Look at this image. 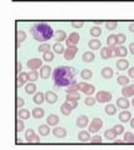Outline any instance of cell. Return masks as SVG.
Instances as JSON below:
<instances>
[{
    "mask_svg": "<svg viewBox=\"0 0 134 150\" xmlns=\"http://www.w3.org/2000/svg\"><path fill=\"white\" fill-rule=\"evenodd\" d=\"M75 69L70 67H57L53 70V81L57 88H68L75 81Z\"/></svg>",
    "mask_w": 134,
    "mask_h": 150,
    "instance_id": "cell-1",
    "label": "cell"
},
{
    "mask_svg": "<svg viewBox=\"0 0 134 150\" xmlns=\"http://www.w3.org/2000/svg\"><path fill=\"white\" fill-rule=\"evenodd\" d=\"M31 35L36 41L44 43V41L50 40L54 36V30L47 23H36L31 26Z\"/></svg>",
    "mask_w": 134,
    "mask_h": 150,
    "instance_id": "cell-2",
    "label": "cell"
},
{
    "mask_svg": "<svg viewBox=\"0 0 134 150\" xmlns=\"http://www.w3.org/2000/svg\"><path fill=\"white\" fill-rule=\"evenodd\" d=\"M103 125H104V123L100 118H94L89 125V133H98V131L103 128Z\"/></svg>",
    "mask_w": 134,
    "mask_h": 150,
    "instance_id": "cell-3",
    "label": "cell"
},
{
    "mask_svg": "<svg viewBox=\"0 0 134 150\" xmlns=\"http://www.w3.org/2000/svg\"><path fill=\"white\" fill-rule=\"evenodd\" d=\"M78 89L82 90L84 94H86V95H91L95 91L94 85H90V84H86V83H78Z\"/></svg>",
    "mask_w": 134,
    "mask_h": 150,
    "instance_id": "cell-4",
    "label": "cell"
},
{
    "mask_svg": "<svg viewBox=\"0 0 134 150\" xmlns=\"http://www.w3.org/2000/svg\"><path fill=\"white\" fill-rule=\"evenodd\" d=\"M77 53H78V48L75 45H68V48L64 51V58H65V60H73Z\"/></svg>",
    "mask_w": 134,
    "mask_h": 150,
    "instance_id": "cell-5",
    "label": "cell"
},
{
    "mask_svg": "<svg viewBox=\"0 0 134 150\" xmlns=\"http://www.w3.org/2000/svg\"><path fill=\"white\" fill-rule=\"evenodd\" d=\"M112 93H109V91H99L98 94H96V96H95V99L98 103H108L112 100Z\"/></svg>",
    "mask_w": 134,
    "mask_h": 150,
    "instance_id": "cell-6",
    "label": "cell"
},
{
    "mask_svg": "<svg viewBox=\"0 0 134 150\" xmlns=\"http://www.w3.org/2000/svg\"><path fill=\"white\" fill-rule=\"evenodd\" d=\"M28 68H29L30 70H36V69H39L43 67V60H40L38 58H34V59H30V60H28Z\"/></svg>",
    "mask_w": 134,
    "mask_h": 150,
    "instance_id": "cell-7",
    "label": "cell"
},
{
    "mask_svg": "<svg viewBox=\"0 0 134 150\" xmlns=\"http://www.w3.org/2000/svg\"><path fill=\"white\" fill-rule=\"evenodd\" d=\"M113 54L114 56H119V58H125L128 54L127 48H124L123 45H115L113 48Z\"/></svg>",
    "mask_w": 134,
    "mask_h": 150,
    "instance_id": "cell-8",
    "label": "cell"
},
{
    "mask_svg": "<svg viewBox=\"0 0 134 150\" xmlns=\"http://www.w3.org/2000/svg\"><path fill=\"white\" fill-rule=\"evenodd\" d=\"M25 139L29 143H39L40 142V138L34 133L33 129H29V130L25 131Z\"/></svg>",
    "mask_w": 134,
    "mask_h": 150,
    "instance_id": "cell-9",
    "label": "cell"
},
{
    "mask_svg": "<svg viewBox=\"0 0 134 150\" xmlns=\"http://www.w3.org/2000/svg\"><path fill=\"white\" fill-rule=\"evenodd\" d=\"M79 40H80V36L78 33H72L70 35H69L67 38V45H77L78 43H79Z\"/></svg>",
    "mask_w": 134,
    "mask_h": 150,
    "instance_id": "cell-10",
    "label": "cell"
},
{
    "mask_svg": "<svg viewBox=\"0 0 134 150\" xmlns=\"http://www.w3.org/2000/svg\"><path fill=\"white\" fill-rule=\"evenodd\" d=\"M16 84H18V88H21L24 84L29 80V74H26L24 71H21L20 74H18V79H16Z\"/></svg>",
    "mask_w": 134,
    "mask_h": 150,
    "instance_id": "cell-11",
    "label": "cell"
},
{
    "mask_svg": "<svg viewBox=\"0 0 134 150\" xmlns=\"http://www.w3.org/2000/svg\"><path fill=\"white\" fill-rule=\"evenodd\" d=\"M89 124V118H88L86 115H80V116H78V119H77V126L78 128H85V126Z\"/></svg>",
    "mask_w": 134,
    "mask_h": 150,
    "instance_id": "cell-12",
    "label": "cell"
},
{
    "mask_svg": "<svg viewBox=\"0 0 134 150\" xmlns=\"http://www.w3.org/2000/svg\"><path fill=\"white\" fill-rule=\"evenodd\" d=\"M100 56L103 59H110L112 56H114L113 54V48H110V46H107V48H103L100 50Z\"/></svg>",
    "mask_w": 134,
    "mask_h": 150,
    "instance_id": "cell-13",
    "label": "cell"
},
{
    "mask_svg": "<svg viewBox=\"0 0 134 150\" xmlns=\"http://www.w3.org/2000/svg\"><path fill=\"white\" fill-rule=\"evenodd\" d=\"M122 94H123V96H125V98L134 96V84H132V85H125V86H124L123 90H122Z\"/></svg>",
    "mask_w": 134,
    "mask_h": 150,
    "instance_id": "cell-14",
    "label": "cell"
},
{
    "mask_svg": "<svg viewBox=\"0 0 134 150\" xmlns=\"http://www.w3.org/2000/svg\"><path fill=\"white\" fill-rule=\"evenodd\" d=\"M129 105H130V103H129V100L127 99L125 96H124V98H119V99L117 100V106L121 108V109H123V110L128 109Z\"/></svg>",
    "mask_w": 134,
    "mask_h": 150,
    "instance_id": "cell-15",
    "label": "cell"
},
{
    "mask_svg": "<svg viewBox=\"0 0 134 150\" xmlns=\"http://www.w3.org/2000/svg\"><path fill=\"white\" fill-rule=\"evenodd\" d=\"M53 135L55 138H65L67 137V130L64 128H59V126H57V128L53 129Z\"/></svg>",
    "mask_w": 134,
    "mask_h": 150,
    "instance_id": "cell-16",
    "label": "cell"
},
{
    "mask_svg": "<svg viewBox=\"0 0 134 150\" xmlns=\"http://www.w3.org/2000/svg\"><path fill=\"white\" fill-rule=\"evenodd\" d=\"M45 100H47L49 104H55L58 100V95L53 91H47L45 93Z\"/></svg>",
    "mask_w": 134,
    "mask_h": 150,
    "instance_id": "cell-17",
    "label": "cell"
},
{
    "mask_svg": "<svg viewBox=\"0 0 134 150\" xmlns=\"http://www.w3.org/2000/svg\"><path fill=\"white\" fill-rule=\"evenodd\" d=\"M130 119H132V114H130V111H128V110H124L119 114V120H121L122 123H128V121H130Z\"/></svg>",
    "mask_w": 134,
    "mask_h": 150,
    "instance_id": "cell-18",
    "label": "cell"
},
{
    "mask_svg": "<svg viewBox=\"0 0 134 150\" xmlns=\"http://www.w3.org/2000/svg\"><path fill=\"white\" fill-rule=\"evenodd\" d=\"M60 111H62V114L67 115V116L72 114V111H73V108H72V105H70V104H69V101L64 103V104L60 106Z\"/></svg>",
    "mask_w": 134,
    "mask_h": 150,
    "instance_id": "cell-19",
    "label": "cell"
},
{
    "mask_svg": "<svg viewBox=\"0 0 134 150\" xmlns=\"http://www.w3.org/2000/svg\"><path fill=\"white\" fill-rule=\"evenodd\" d=\"M50 74H52V69H50V67H48V65L40 68V78L48 79L50 76Z\"/></svg>",
    "mask_w": 134,
    "mask_h": 150,
    "instance_id": "cell-20",
    "label": "cell"
},
{
    "mask_svg": "<svg viewBox=\"0 0 134 150\" xmlns=\"http://www.w3.org/2000/svg\"><path fill=\"white\" fill-rule=\"evenodd\" d=\"M113 75H114V71L110 67H105V68H103V70H101V76L104 79H110Z\"/></svg>",
    "mask_w": 134,
    "mask_h": 150,
    "instance_id": "cell-21",
    "label": "cell"
},
{
    "mask_svg": "<svg viewBox=\"0 0 134 150\" xmlns=\"http://www.w3.org/2000/svg\"><path fill=\"white\" fill-rule=\"evenodd\" d=\"M94 59H95V55L93 51H85L83 54V62L84 63H91V62H94Z\"/></svg>",
    "mask_w": 134,
    "mask_h": 150,
    "instance_id": "cell-22",
    "label": "cell"
},
{
    "mask_svg": "<svg viewBox=\"0 0 134 150\" xmlns=\"http://www.w3.org/2000/svg\"><path fill=\"white\" fill-rule=\"evenodd\" d=\"M47 123H48V125H50V126L58 125V123H59V116L55 115V114H50L48 118H47Z\"/></svg>",
    "mask_w": 134,
    "mask_h": 150,
    "instance_id": "cell-23",
    "label": "cell"
},
{
    "mask_svg": "<svg viewBox=\"0 0 134 150\" xmlns=\"http://www.w3.org/2000/svg\"><path fill=\"white\" fill-rule=\"evenodd\" d=\"M33 100H34L35 104H38V105L43 104V103L45 101V94H43V93H35Z\"/></svg>",
    "mask_w": 134,
    "mask_h": 150,
    "instance_id": "cell-24",
    "label": "cell"
},
{
    "mask_svg": "<svg viewBox=\"0 0 134 150\" xmlns=\"http://www.w3.org/2000/svg\"><path fill=\"white\" fill-rule=\"evenodd\" d=\"M78 139L80 140V142H90V133L86 130H83L80 131L79 134H78Z\"/></svg>",
    "mask_w": 134,
    "mask_h": 150,
    "instance_id": "cell-25",
    "label": "cell"
},
{
    "mask_svg": "<svg viewBox=\"0 0 134 150\" xmlns=\"http://www.w3.org/2000/svg\"><path fill=\"white\" fill-rule=\"evenodd\" d=\"M45 114V110L41 109V108H35V109H33V112H31V115H33V118L35 119H41Z\"/></svg>",
    "mask_w": 134,
    "mask_h": 150,
    "instance_id": "cell-26",
    "label": "cell"
},
{
    "mask_svg": "<svg viewBox=\"0 0 134 150\" xmlns=\"http://www.w3.org/2000/svg\"><path fill=\"white\" fill-rule=\"evenodd\" d=\"M117 68H118V70H127L128 68H129V63H128V60H125V59H121V60H118L117 62Z\"/></svg>",
    "mask_w": 134,
    "mask_h": 150,
    "instance_id": "cell-27",
    "label": "cell"
},
{
    "mask_svg": "<svg viewBox=\"0 0 134 150\" xmlns=\"http://www.w3.org/2000/svg\"><path fill=\"white\" fill-rule=\"evenodd\" d=\"M54 38L57 41H60L62 43L63 40L67 39V34H65V31H63V30H57L54 33Z\"/></svg>",
    "mask_w": 134,
    "mask_h": 150,
    "instance_id": "cell-28",
    "label": "cell"
},
{
    "mask_svg": "<svg viewBox=\"0 0 134 150\" xmlns=\"http://www.w3.org/2000/svg\"><path fill=\"white\" fill-rule=\"evenodd\" d=\"M100 46H101V43H100V40H96V38H94V39H91L89 41L90 50H98V49H100Z\"/></svg>",
    "mask_w": 134,
    "mask_h": 150,
    "instance_id": "cell-29",
    "label": "cell"
},
{
    "mask_svg": "<svg viewBox=\"0 0 134 150\" xmlns=\"http://www.w3.org/2000/svg\"><path fill=\"white\" fill-rule=\"evenodd\" d=\"M53 50H54V53H57V54H64V51H65L64 45L60 43V41H57V43L53 45Z\"/></svg>",
    "mask_w": 134,
    "mask_h": 150,
    "instance_id": "cell-30",
    "label": "cell"
},
{
    "mask_svg": "<svg viewBox=\"0 0 134 150\" xmlns=\"http://www.w3.org/2000/svg\"><path fill=\"white\" fill-rule=\"evenodd\" d=\"M117 131L114 130V128L113 129H108V130H105V133H104V137L107 138L108 140H114L115 138H117Z\"/></svg>",
    "mask_w": 134,
    "mask_h": 150,
    "instance_id": "cell-31",
    "label": "cell"
},
{
    "mask_svg": "<svg viewBox=\"0 0 134 150\" xmlns=\"http://www.w3.org/2000/svg\"><path fill=\"white\" fill-rule=\"evenodd\" d=\"M80 99V94L78 91H70V93H67V101H70V100H79Z\"/></svg>",
    "mask_w": 134,
    "mask_h": 150,
    "instance_id": "cell-32",
    "label": "cell"
},
{
    "mask_svg": "<svg viewBox=\"0 0 134 150\" xmlns=\"http://www.w3.org/2000/svg\"><path fill=\"white\" fill-rule=\"evenodd\" d=\"M35 91H36V85L34 83H29L25 86V93L28 95H33V94H35Z\"/></svg>",
    "mask_w": 134,
    "mask_h": 150,
    "instance_id": "cell-33",
    "label": "cell"
},
{
    "mask_svg": "<svg viewBox=\"0 0 134 150\" xmlns=\"http://www.w3.org/2000/svg\"><path fill=\"white\" fill-rule=\"evenodd\" d=\"M107 44L110 48H114L115 45H118V40H117V35H109L107 38Z\"/></svg>",
    "mask_w": 134,
    "mask_h": 150,
    "instance_id": "cell-34",
    "label": "cell"
},
{
    "mask_svg": "<svg viewBox=\"0 0 134 150\" xmlns=\"http://www.w3.org/2000/svg\"><path fill=\"white\" fill-rule=\"evenodd\" d=\"M18 115H19L20 119L26 120V119L30 118V111L26 110V109H19V111H18Z\"/></svg>",
    "mask_w": 134,
    "mask_h": 150,
    "instance_id": "cell-35",
    "label": "cell"
},
{
    "mask_svg": "<svg viewBox=\"0 0 134 150\" xmlns=\"http://www.w3.org/2000/svg\"><path fill=\"white\" fill-rule=\"evenodd\" d=\"M38 130H39V134L41 135V137H47V135L50 133L49 125H40Z\"/></svg>",
    "mask_w": 134,
    "mask_h": 150,
    "instance_id": "cell-36",
    "label": "cell"
},
{
    "mask_svg": "<svg viewBox=\"0 0 134 150\" xmlns=\"http://www.w3.org/2000/svg\"><path fill=\"white\" fill-rule=\"evenodd\" d=\"M117 83L119 85L125 86V85H129V79H128V76H124V75H119L117 79Z\"/></svg>",
    "mask_w": 134,
    "mask_h": 150,
    "instance_id": "cell-37",
    "label": "cell"
},
{
    "mask_svg": "<svg viewBox=\"0 0 134 150\" xmlns=\"http://www.w3.org/2000/svg\"><path fill=\"white\" fill-rule=\"evenodd\" d=\"M80 76H82V79H84V80H89V79L93 76V73H91V70H89V69H84L80 73Z\"/></svg>",
    "mask_w": 134,
    "mask_h": 150,
    "instance_id": "cell-38",
    "label": "cell"
},
{
    "mask_svg": "<svg viewBox=\"0 0 134 150\" xmlns=\"http://www.w3.org/2000/svg\"><path fill=\"white\" fill-rule=\"evenodd\" d=\"M90 35L93 36V38H98V36H100V35H101V29H100L99 26H96V25L93 26V28L90 29Z\"/></svg>",
    "mask_w": 134,
    "mask_h": 150,
    "instance_id": "cell-39",
    "label": "cell"
},
{
    "mask_svg": "<svg viewBox=\"0 0 134 150\" xmlns=\"http://www.w3.org/2000/svg\"><path fill=\"white\" fill-rule=\"evenodd\" d=\"M43 60L44 62H53L54 60V53H52V51H45V53H43Z\"/></svg>",
    "mask_w": 134,
    "mask_h": 150,
    "instance_id": "cell-40",
    "label": "cell"
},
{
    "mask_svg": "<svg viewBox=\"0 0 134 150\" xmlns=\"http://www.w3.org/2000/svg\"><path fill=\"white\" fill-rule=\"evenodd\" d=\"M105 112H107L108 115H114L115 112H117V108H115V105L108 104L107 106H105Z\"/></svg>",
    "mask_w": 134,
    "mask_h": 150,
    "instance_id": "cell-41",
    "label": "cell"
},
{
    "mask_svg": "<svg viewBox=\"0 0 134 150\" xmlns=\"http://www.w3.org/2000/svg\"><path fill=\"white\" fill-rule=\"evenodd\" d=\"M124 143H134V134L130 131L124 134Z\"/></svg>",
    "mask_w": 134,
    "mask_h": 150,
    "instance_id": "cell-42",
    "label": "cell"
},
{
    "mask_svg": "<svg viewBox=\"0 0 134 150\" xmlns=\"http://www.w3.org/2000/svg\"><path fill=\"white\" fill-rule=\"evenodd\" d=\"M25 38H26V35H25L24 31H23V30H18V33H16V40H18V43H23V41L25 40Z\"/></svg>",
    "mask_w": 134,
    "mask_h": 150,
    "instance_id": "cell-43",
    "label": "cell"
},
{
    "mask_svg": "<svg viewBox=\"0 0 134 150\" xmlns=\"http://www.w3.org/2000/svg\"><path fill=\"white\" fill-rule=\"evenodd\" d=\"M28 74H29V80L30 81H35L36 79L39 78V73L36 71V70H31V71L28 73Z\"/></svg>",
    "mask_w": 134,
    "mask_h": 150,
    "instance_id": "cell-44",
    "label": "cell"
},
{
    "mask_svg": "<svg viewBox=\"0 0 134 150\" xmlns=\"http://www.w3.org/2000/svg\"><path fill=\"white\" fill-rule=\"evenodd\" d=\"M118 26V23L117 21H110V23H105V28L108 30H115Z\"/></svg>",
    "mask_w": 134,
    "mask_h": 150,
    "instance_id": "cell-45",
    "label": "cell"
},
{
    "mask_svg": "<svg viewBox=\"0 0 134 150\" xmlns=\"http://www.w3.org/2000/svg\"><path fill=\"white\" fill-rule=\"evenodd\" d=\"M49 50H50V45L47 44V43H45V44H41L39 48H38L39 53H45V51H49Z\"/></svg>",
    "mask_w": 134,
    "mask_h": 150,
    "instance_id": "cell-46",
    "label": "cell"
},
{
    "mask_svg": "<svg viewBox=\"0 0 134 150\" xmlns=\"http://www.w3.org/2000/svg\"><path fill=\"white\" fill-rule=\"evenodd\" d=\"M85 101V105H88V106H93L94 104H95V101H96V99H94V98H91L90 95H88V98L84 100Z\"/></svg>",
    "mask_w": 134,
    "mask_h": 150,
    "instance_id": "cell-47",
    "label": "cell"
},
{
    "mask_svg": "<svg viewBox=\"0 0 134 150\" xmlns=\"http://www.w3.org/2000/svg\"><path fill=\"white\" fill-rule=\"evenodd\" d=\"M114 130L117 131V134H118V135H121V134L124 133V126L121 125V124H117V125H114Z\"/></svg>",
    "mask_w": 134,
    "mask_h": 150,
    "instance_id": "cell-48",
    "label": "cell"
},
{
    "mask_svg": "<svg viewBox=\"0 0 134 150\" xmlns=\"http://www.w3.org/2000/svg\"><path fill=\"white\" fill-rule=\"evenodd\" d=\"M16 130L18 131H23L24 130V123H23V119H18L16 120Z\"/></svg>",
    "mask_w": 134,
    "mask_h": 150,
    "instance_id": "cell-49",
    "label": "cell"
},
{
    "mask_svg": "<svg viewBox=\"0 0 134 150\" xmlns=\"http://www.w3.org/2000/svg\"><path fill=\"white\" fill-rule=\"evenodd\" d=\"M72 26L75 28V29H80V28L84 26V23H83V21H73L72 23Z\"/></svg>",
    "mask_w": 134,
    "mask_h": 150,
    "instance_id": "cell-50",
    "label": "cell"
},
{
    "mask_svg": "<svg viewBox=\"0 0 134 150\" xmlns=\"http://www.w3.org/2000/svg\"><path fill=\"white\" fill-rule=\"evenodd\" d=\"M101 140H103V138H101L100 135H94V137L91 138L90 142L91 143H95V144H99V143H101Z\"/></svg>",
    "mask_w": 134,
    "mask_h": 150,
    "instance_id": "cell-51",
    "label": "cell"
},
{
    "mask_svg": "<svg viewBox=\"0 0 134 150\" xmlns=\"http://www.w3.org/2000/svg\"><path fill=\"white\" fill-rule=\"evenodd\" d=\"M125 39H127V38H125V35H124V34H119V35H117V40H118V44H124V41H125Z\"/></svg>",
    "mask_w": 134,
    "mask_h": 150,
    "instance_id": "cell-52",
    "label": "cell"
},
{
    "mask_svg": "<svg viewBox=\"0 0 134 150\" xmlns=\"http://www.w3.org/2000/svg\"><path fill=\"white\" fill-rule=\"evenodd\" d=\"M23 105H24V99H23V98H16V108L18 109H21Z\"/></svg>",
    "mask_w": 134,
    "mask_h": 150,
    "instance_id": "cell-53",
    "label": "cell"
},
{
    "mask_svg": "<svg viewBox=\"0 0 134 150\" xmlns=\"http://www.w3.org/2000/svg\"><path fill=\"white\" fill-rule=\"evenodd\" d=\"M21 70H23V65H21L19 62H18V63H16V71H18V74H20Z\"/></svg>",
    "mask_w": 134,
    "mask_h": 150,
    "instance_id": "cell-54",
    "label": "cell"
},
{
    "mask_svg": "<svg viewBox=\"0 0 134 150\" xmlns=\"http://www.w3.org/2000/svg\"><path fill=\"white\" fill-rule=\"evenodd\" d=\"M69 104L72 105L73 109H75V108L78 106V101H77V100H70V101H69Z\"/></svg>",
    "mask_w": 134,
    "mask_h": 150,
    "instance_id": "cell-55",
    "label": "cell"
},
{
    "mask_svg": "<svg viewBox=\"0 0 134 150\" xmlns=\"http://www.w3.org/2000/svg\"><path fill=\"white\" fill-rule=\"evenodd\" d=\"M128 75H129V78H134V68H130L128 70Z\"/></svg>",
    "mask_w": 134,
    "mask_h": 150,
    "instance_id": "cell-56",
    "label": "cell"
},
{
    "mask_svg": "<svg viewBox=\"0 0 134 150\" xmlns=\"http://www.w3.org/2000/svg\"><path fill=\"white\" fill-rule=\"evenodd\" d=\"M129 50H130V54L134 55V43H132L130 45H129Z\"/></svg>",
    "mask_w": 134,
    "mask_h": 150,
    "instance_id": "cell-57",
    "label": "cell"
},
{
    "mask_svg": "<svg viewBox=\"0 0 134 150\" xmlns=\"http://www.w3.org/2000/svg\"><path fill=\"white\" fill-rule=\"evenodd\" d=\"M129 30H130L132 33H134V24H130V25H129Z\"/></svg>",
    "mask_w": 134,
    "mask_h": 150,
    "instance_id": "cell-58",
    "label": "cell"
},
{
    "mask_svg": "<svg viewBox=\"0 0 134 150\" xmlns=\"http://www.w3.org/2000/svg\"><path fill=\"white\" fill-rule=\"evenodd\" d=\"M130 126L134 129V118H133V119H130Z\"/></svg>",
    "mask_w": 134,
    "mask_h": 150,
    "instance_id": "cell-59",
    "label": "cell"
},
{
    "mask_svg": "<svg viewBox=\"0 0 134 150\" xmlns=\"http://www.w3.org/2000/svg\"><path fill=\"white\" fill-rule=\"evenodd\" d=\"M132 105L134 106V98H133V100H132Z\"/></svg>",
    "mask_w": 134,
    "mask_h": 150,
    "instance_id": "cell-60",
    "label": "cell"
}]
</instances>
